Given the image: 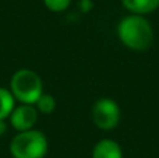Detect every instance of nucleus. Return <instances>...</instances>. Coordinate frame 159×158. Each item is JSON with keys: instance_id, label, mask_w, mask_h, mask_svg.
I'll return each instance as SVG.
<instances>
[{"instance_id": "423d86ee", "label": "nucleus", "mask_w": 159, "mask_h": 158, "mask_svg": "<svg viewBox=\"0 0 159 158\" xmlns=\"http://www.w3.org/2000/svg\"><path fill=\"white\" fill-rule=\"evenodd\" d=\"M92 158H123V151L117 142L112 139H103L95 144Z\"/></svg>"}, {"instance_id": "0eeeda50", "label": "nucleus", "mask_w": 159, "mask_h": 158, "mask_svg": "<svg viewBox=\"0 0 159 158\" xmlns=\"http://www.w3.org/2000/svg\"><path fill=\"white\" fill-rule=\"evenodd\" d=\"M121 3L126 10L137 16L152 13L159 7V0H121Z\"/></svg>"}, {"instance_id": "6e6552de", "label": "nucleus", "mask_w": 159, "mask_h": 158, "mask_svg": "<svg viewBox=\"0 0 159 158\" xmlns=\"http://www.w3.org/2000/svg\"><path fill=\"white\" fill-rule=\"evenodd\" d=\"M16 100H14L13 94L10 92V90L0 87V120H4L6 118H8L13 112Z\"/></svg>"}, {"instance_id": "9d476101", "label": "nucleus", "mask_w": 159, "mask_h": 158, "mask_svg": "<svg viewBox=\"0 0 159 158\" xmlns=\"http://www.w3.org/2000/svg\"><path fill=\"white\" fill-rule=\"evenodd\" d=\"M43 3L46 8H49L53 13H61L69 8L71 0H43Z\"/></svg>"}, {"instance_id": "f257e3e1", "label": "nucleus", "mask_w": 159, "mask_h": 158, "mask_svg": "<svg viewBox=\"0 0 159 158\" xmlns=\"http://www.w3.org/2000/svg\"><path fill=\"white\" fill-rule=\"evenodd\" d=\"M117 36L126 48L143 52L154 44V28L143 16L130 14L117 24Z\"/></svg>"}, {"instance_id": "20e7f679", "label": "nucleus", "mask_w": 159, "mask_h": 158, "mask_svg": "<svg viewBox=\"0 0 159 158\" xmlns=\"http://www.w3.org/2000/svg\"><path fill=\"white\" fill-rule=\"evenodd\" d=\"M92 120L96 128L112 130L120 122V108L112 98H99L92 105Z\"/></svg>"}, {"instance_id": "1a4fd4ad", "label": "nucleus", "mask_w": 159, "mask_h": 158, "mask_svg": "<svg viewBox=\"0 0 159 158\" xmlns=\"http://www.w3.org/2000/svg\"><path fill=\"white\" fill-rule=\"evenodd\" d=\"M35 108H36V111L41 112V114L50 115L56 109V100H55V97H53V95H50V94H45V92H43V94L39 97V100L36 101Z\"/></svg>"}, {"instance_id": "9b49d317", "label": "nucleus", "mask_w": 159, "mask_h": 158, "mask_svg": "<svg viewBox=\"0 0 159 158\" xmlns=\"http://www.w3.org/2000/svg\"><path fill=\"white\" fill-rule=\"evenodd\" d=\"M91 6H92V3H91V0H82L81 2V7L84 11H88L91 8Z\"/></svg>"}, {"instance_id": "39448f33", "label": "nucleus", "mask_w": 159, "mask_h": 158, "mask_svg": "<svg viewBox=\"0 0 159 158\" xmlns=\"http://www.w3.org/2000/svg\"><path fill=\"white\" fill-rule=\"evenodd\" d=\"M10 123L18 133L27 130H32L38 120V111L34 105L21 104L20 106L13 109L10 116Z\"/></svg>"}, {"instance_id": "f03ea898", "label": "nucleus", "mask_w": 159, "mask_h": 158, "mask_svg": "<svg viewBox=\"0 0 159 158\" xmlns=\"http://www.w3.org/2000/svg\"><path fill=\"white\" fill-rule=\"evenodd\" d=\"M10 92L14 100L25 105H35L43 94V84L35 72L30 69H20L10 80Z\"/></svg>"}, {"instance_id": "f8f14e48", "label": "nucleus", "mask_w": 159, "mask_h": 158, "mask_svg": "<svg viewBox=\"0 0 159 158\" xmlns=\"http://www.w3.org/2000/svg\"><path fill=\"white\" fill-rule=\"evenodd\" d=\"M6 130H7V126H6L4 120H0V136H2V134H4Z\"/></svg>"}, {"instance_id": "7ed1b4c3", "label": "nucleus", "mask_w": 159, "mask_h": 158, "mask_svg": "<svg viewBox=\"0 0 159 158\" xmlns=\"http://www.w3.org/2000/svg\"><path fill=\"white\" fill-rule=\"evenodd\" d=\"M48 139L39 130H27L16 134L10 143L13 158H43L48 153Z\"/></svg>"}]
</instances>
